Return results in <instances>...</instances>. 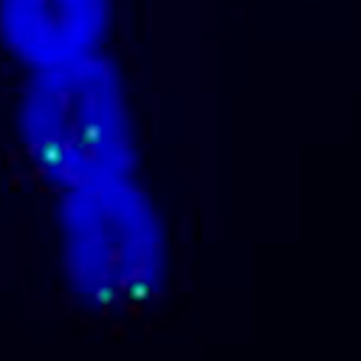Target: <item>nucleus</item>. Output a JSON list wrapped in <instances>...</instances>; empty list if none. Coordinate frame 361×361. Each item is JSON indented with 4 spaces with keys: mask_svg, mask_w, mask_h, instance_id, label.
<instances>
[{
    "mask_svg": "<svg viewBox=\"0 0 361 361\" xmlns=\"http://www.w3.org/2000/svg\"><path fill=\"white\" fill-rule=\"evenodd\" d=\"M14 118L25 161L54 192L138 172V110L110 51L25 71Z\"/></svg>",
    "mask_w": 361,
    "mask_h": 361,
    "instance_id": "f257e3e1",
    "label": "nucleus"
},
{
    "mask_svg": "<svg viewBox=\"0 0 361 361\" xmlns=\"http://www.w3.org/2000/svg\"><path fill=\"white\" fill-rule=\"evenodd\" d=\"M54 245L68 296L96 316L155 305L172 276L169 223L138 172L56 192Z\"/></svg>",
    "mask_w": 361,
    "mask_h": 361,
    "instance_id": "f03ea898",
    "label": "nucleus"
},
{
    "mask_svg": "<svg viewBox=\"0 0 361 361\" xmlns=\"http://www.w3.org/2000/svg\"><path fill=\"white\" fill-rule=\"evenodd\" d=\"M113 23L116 0H0V45L23 71L107 51Z\"/></svg>",
    "mask_w": 361,
    "mask_h": 361,
    "instance_id": "7ed1b4c3",
    "label": "nucleus"
}]
</instances>
